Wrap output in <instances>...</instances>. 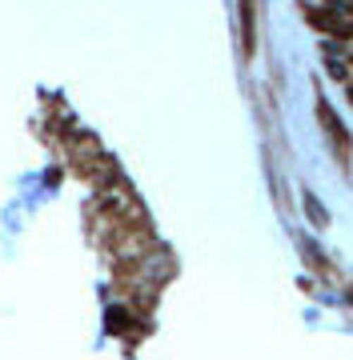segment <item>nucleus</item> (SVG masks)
I'll list each match as a JSON object with an SVG mask.
<instances>
[{"instance_id":"nucleus-1","label":"nucleus","mask_w":353,"mask_h":360,"mask_svg":"<svg viewBox=\"0 0 353 360\" xmlns=\"http://www.w3.org/2000/svg\"><path fill=\"white\" fill-rule=\"evenodd\" d=\"M317 20H321L329 32H353V8H345V4H329Z\"/></svg>"}]
</instances>
